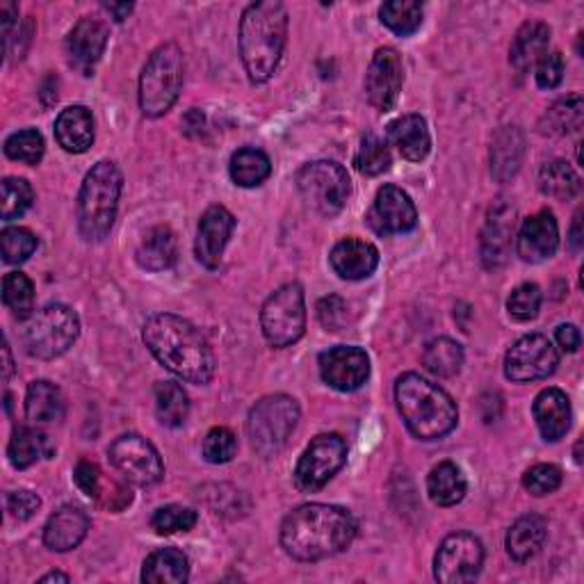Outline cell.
<instances>
[{"instance_id":"6da1fadb","label":"cell","mask_w":584,"mask_h":584,"mask_svg":"<svg viewBox=\"0 0 584 584\" xmlns=\"http://www.w3.org/2000/svg\"><path fill=\"white\" fill-rule=\"evenodd\" d=\"M354 514L339 505L311 503L290 512L281 523V548L298 562H320L343 553L356 536Z\"/></svg>"},{"instance_id":"7a4b0ae2","label":"cell","mask_w":584,"mask_h":584,"mask_svg":"<svg viewBox=\"0 0 584 584\" xmlns=\"http://www.w3.org/2000/svg\"><path fill=\"white\" fill-rule=\"evenodd\" d=\"M142 339L149 352L177 377L203 386L215 377V354L201 331L174 313H155L147 320Z\"/></svg>"},{"instance_id":"3957f363","label":"cell","mask_w":584,"mask_h":584,"mask_svg":"<svg viewBox=\"0 0 584 584\" xmlns=\"http://www.w3.org/2000/svg\"><path fill=\"white\" fill-rule=\"evenodd\" d=\"M288 41V10L276 0L252 3L240 19L238 44L244 71L254 85L268 82L283 56Z\"/></svg>"},{"instance_id":"277c9868","label":"cell","mask_w":584,"mask_h":584,"mask_svg":"<svg viewBox=\"0 0 584 584\" xmlns=\"http://www.w3.org/2000/svg\"><path fill=\"white\" fill-rule=\"evenodd\" d=\"M395 402L406 430L421 441H439L459 423L456 402L419 372H404L395 382Z\"/></svg>"},{"instance_id":"5b68a950","label":"cell","mask_w":584,"mask_h":584,"mask_svg":"<svg viewBox=\"0 0 584 584\" xmlns=\"http://www.w3.org/2000/svg\"><path fill=\"white\" fill-rule=\"evenodd\" d=\"M123 188V177L117 162L101 160L88 172L78 194V231L88 242H101L110 235L119 197Z\"/></svg>"},{"instance_id":"8992f818","label":"cell","mask_w":584,"mask_h":584,"mask_svg":"<svg viewBox=\"0 0 584 584\" xmlns=\"http://www.w3.org/2000/svg\"><path fill=\"white\" fill-rule=\"evenodd\" d=\"M80 320L64 304H49L19 322V343L23 352L39 361H53L69 352L78 341Z\"/></svg>"},{"instance_id":"52a82bcc","label":"cell","mask_w":584,"mask_h":584,"mask_svg":"<svg viewBox=\"0 0 584 584\" xmlns=\"http://www.w3.org/2000/svg\"><path fill=\"white\" fill-rule=\"evenodd\" d=\"M185 58L177 41L158 47L140 75V108L144 117H162L174 108L183 90Z\"/></svg>"},{"instance_id":"ba28073f","label":"cell","mask_w":584,"mask_h":584,"mask_svg":"<svg viewBox=\"0 0 584 584\" xmlns=\"http://www.w3.org/2000/svg\"><path fill=\"white\" fill-rule=\"evenodd\" d=\"M300 404L295 397L276 393L259 400L246 419V434L261 456H274L285 445L300 423Z\"/></svg>"},{"instance_id":"9c48e42d","label":"cell","mask_w":584,"mask_h":584,"mask_svg":"<svg viewBox=\"0 0 584 584\" xmlns=\"http://www.w3.org/2000/svg\"><path fill=\"white\" fill-rule=\"evenodd\" d=\"M304 203L322 218L339 215L352 194V181L343 164L315 160L304 164L295 177Z\"/></svg>"},{"instance_id":"30bf717a","label":"cell","mask_w":584,"mask_h":584,"mask_svg":"<svg viewBox=\"0 0 584 584\" xmlns=\"http://www.w3.org/2000/svg\"><path fill=\"white\" fill-rule=\"evenodd\" d=\"M261 329L265 341L276 348L295 345L306 329V302L300 283H285L274 290L261 309Z\"/></svg>"},{"instance_id":"8fae6325","label":"cell","mask_w":584,"mask_h":584,"mask_svg":"<svg viewBox=\"0 0 584 584\" xmlns=\"http://www.w3.org/2000/svg\"><path fill=\"white\" fill-rule=\"evenodd\" d=\"M348 462V443L341 434L315 436L295 466V486L302 493L322 491Z\"/></svg>"},{"instance_id":"7c38bea8","label":"cell","mask_w":584,"mask_h":584,"mask_svg":"<svg viewBox=\"0 0 584 584\" xmlns=\"http://www.w3.org/2000/svg\"><path fill=\"white\" fill-rule=\"evenodd\" d=\"M560 354L544 333H527L505 354V377L514 384L546 380L557 370Z\"/></svg>"},{"instance_id":"4fadbf2b","label":"cell","mask_w":584,"mask_h":584,"mask_svg":"<svg viewBox=\"0 0 584 584\" xmlns=\"http://www.w3.org/2000/svg\"><path fill=\"white\" fill-rule=\"evenodd\" d=\"M484 564L482 541L471 532H454L443 538L434 557V577L441 584L473 582Z\"/></svg>"},{"instance_id":"5bb4252c","label":"cell","mask_w":584,"mask_h":584,"mask_svg":"<svg viewBox=\"0 0 584 584\" xmlns=\"http://www.w3.org/2000/svg\"><path fill=\"white\" fill-rule=\"evenodd\" d=\"M112 466L135 486H153L164 477L158 450L140 434H123L108 450Z\"/></svg>"},{"instance_id":"9a60e30c","label":"cell","mask_w":584,"mask_h":584,"mask_svg":"<svg viewBox=\"0 0 584 584\" xmlns=\"http://www.w3.org/2000/svg\"><path fill=\"white\" fill-rule=\"evenodd\" d=\"M404 85V62L402 56L391 49H377L370 60L365 73V94L372 108L380 112H391L400 99Z\"/></svg>"},{"instance_id":"2e32d148","label":"cell","mask_w":584,"mask_h":584,"mask_svg":"<svg viewBox=\"0 0 584 584\" xmlns=\"http://www.w3.org/2000/svg\"><path fill=\"white\" fill-rule=\"evenodd\" d=\"M320 377L341 393L359 391L370 377V356L361 348L339 345L320 354Z\"/></svg>"},{"instance_id":"e0dca14e","label":"cell","mask_w":584,"mask_h":584,"mask_svg":"<svg viewBox=\"0 0 584 584\" xmlns=\"http://www.w3.org/2000/svg\"><path fill=\"white\" fill-rule=\"evenodd\" d=\"M365 220L374 233L395 235L415 229V224H419V211H415V203L402 188L384 185L380 188L377 197H374Z\"/></svg>"},{"instance_id":"ac0fdd59","label":"cell","mask_w":584,"mask_h":584,"mask_svg":"<svg viewBox=\"0 0 584 584\" xmlns=\"http://www.w3.org/2000/svg\"><path fill=\"white\" fill-rule=\"evenodd\" d=\"M108 26L99 19L82 17L67 37V62L82 75H92L108 47Z\"/></svg>"},{"instance_id":"d6986e66","label":"cell","mask_w":584,"mask_h":584,"mask_svg":"<svg viewBox=\"0 0 584 584\" xmlns=\"http://www.w3.org/2000/svg\"><path fill=\"white\" fill-rule=\"evenodd\" d=\"M233 231H235V218L226 211L224 205L208 208L199 220V231H197V242H194L197 261L208 270H218Z\"/></svg>"},{"instance_id":"ffe728a7","label":"cell","mask_w":584,"mask_h":584,"mask_svg":"<svg viewBox=\"0 0 584 584\" xmlns=\"http://www.w3.org/2000/svg\"><path fill=\"white\" fill-rule=\"evenodd\" d=\"M560 246V224L551 211L530 215L516 238V252L525 263H544L555 256Z\"/></svg>"},{"instance_id":"44dd1931","label":"cell","mask_w":584,"mask_h":584,"mask_svg":"<svg viewBox=\"0 0 584 584\" xmlns=\"http://www.w3.org/2000/svg\"><path fill=\"white\" fill-rule=\"evenodd\" d=\"M516 229V211L510 203H497L491 208L482 231V261L486 268L503 265Z\"/></svg>"},{"instance_id":"7402d4cb","label":"cell","mask_w":584,"mask_h":584,"mask_svg":"<svg viewBox=\"0 0 584 584\" xmlns=\"http://www.w3.org/2000/svg\"><path fill=\"white\" fill-rule=\"evenodd\" d=\"M329 263L341 279L345 281H361L372 276V272L380 265L377 246L367 240L345 238L331 249Z\"/></svg>"},{"instance_id":"603a6c76","label":"cell","mask_w":584,"mask_h":584,"mask_svg":"<svg viewBox=\"0 0 584 584\" xmlns=\"http://www.w3.org/2000/svg\"><path fill=\"white\" fill-rule=\"evenodd\" d=\"M532 413H534V423L546 441L557 443L566 436V432L571 430V419H573V411H571V402L566 397L564 391L560 389H544L532 404Z\"/></svg>"},{"instance_id":"cb8c5ba5","label":"cell","mask_w":584,"mask_h":584,"mask_svg":"<svg viewBox=\"0 0 584 584\" xmlns=\"http://www.w3.org/2000/svg\"><path fill=\"white\" fill-rule=\"evenodd\" d=\"M88 532L90 516L73 505H64L44 525V546L53 553H69L82 544Z\"/></svg>"},{"instance_id":"d4e9b609","label":"cell","mask_w":584,"mask_h":584,"mask_svg":"<svg viewBox=\"0 0 584 584\" xmlns=\"http://www.w3.org/2000/svg\"><path fill=\"white\" fill-rule=\"evenodd\" d=\"M389 142L409 162H423L430 155L432 138L427 121L421 114H402L389 127Z\"/></svg>"},{"instance_id":"484cf974","label":"cell","mask_w":584,"mask_h":584,"mask_svg":"<svg viewBox=\"0 0 584 584\" xmlns=\"http://www.w3.org/2000/svg\"><path fill=\"white\" fill-rule=\"evenodd\" d=\"M56 140L67 153H85L94 144V117L85 105H69L56 119Z\"/></svg>"},{"instance_id":"4316f807","label":"cell","mask_w":584,"mask_h":584,"mask_svg":"<svg viewBox=\"0 0 584 584\" xmlns=\"http://www.w3.org/2000/svg\"><path fill=\"white\" fill-rule=\"evenodd\" d=\"M551 44V28L544 21H527L518 28L512 49H510V62L518 73L532 71L538 60L548 53Z\"/></svg>"},{"instance_id":"83f0119b","label":"cell","mask_w":584,"mask_h":584,"mask_svg":"<svg viewBox=\"0 0 584 584\" xmlns=\"http://www.w3.org/2000/svg\"><path fill=\"white\" fill-rule=\"evenodd\" d=\"M177 256H179V242L174 231L167 224L149 229L135 252L138 265L147 272L170 270L177 263Z\"/></svg>"},{"instance_id":"f1b7e54d","label":"cell","mask_w":584,"mask_h":584,"mask_svg":"<svg viewBox=\"0 0 584 584\" xmlns=\"http://www.w3.org/2000/svg\"><path fill=\"white\" fill-rule=\"evenodd\" d=\"M525 155V138L516 127L500 129L491 144V174L495 181L507 183L521 170Z\"/></svg>"},{"instance_id":"f546056e","label":"cell","mask_w":584,"mask_h":584,"mask_svg":"<svg viewBox=\"0 0 584 584\" xmlns=\"http://www.w3.org/2000/svg\"><path fill=\"white\" fill-rule=\"evenodd\" d=\"M546 536H548V525L544 518L536 514L521 516L507 532V538H505L507 555L514 562L525 564L541 553V548H544L546 544Z\"/></svg>"},{"instance_id":"4dcf8cb0","label":"cell","mask_w":584,"mask_h":584,"mask_svg":"<svg viewBox=\"0 0 584 584\" xmlns=\"http://www.w3.org/2000/svg\"><path fill=\"white\" fill-rule=\"evenodd\" d=\"M26 415L32 425L60 423L64 419L62 391L47 380L32 382L26 393Z\"/></svg>"},{"instance_id":"1f68e13d","label":"cell","mask_w":584,"mask_h":584,"mask_svg":"<svg viewBox=\"0 0 584 584\" xmlns=\"http://www.w3.org/2000/svg\"><path fill=\"white\" fill-rule=\"evenodd\" d=\"M190 577V560L179 548H160L144 560L142 580L149 584H183Z\"/></svg>"},{"instance_id":"d6a6232c","label":"cell","mask_w":584,"mask_h":584,"mask_svg":"<svg viewBox=\"0 0 584 584\" xmlns=\"http://www.w3.org/2000/svg\"><path fill=\"white\" fill-rule=\"evenodd\" d=\"M466 477L456 464L452 462H441L439 466L432 469L427 477V493L430 500L439 507H454L462 503L466 497Z\"/></svg>"},{"instance_id":"836d02e7","label":"cell","mask_w":584,"mask_h":584,"mask_svg":"<svg viewBox=\"0 0 584 584\" xmlns=\"http://www.w3.org/2000/svg\"><path fill=\"white\" fill-rule=\"evenodd\" d=\"M229 172L235 185L240 188H259L263 185L272 174V162L270 155L256 147H244L238 149L231 155Z\"/></svg>"},{"instance_id":"e575fe53","label":"cell","mask_w":584,"mask_h":584,"mask_svg":"<svg viewBox=\"0 0 584 584\" xmlns=\"http://www.w3.org/2000/svg\"><path fill=\"white\" fill-rule=\"evenodd\" d=\"M51 454H53V447L49 443V436L34 427H17L8 445L10 464L17 471H26L34 466L39 459L51 456Z\"/></svg>"},{"instance_id":"d590c367","label":"cell","mask_w":584,"mask_h":584,"mask_svg":"<svg viewBox=\"0 0 584 584\" xmlns=\"http://www.w3.org/2000/svg\"><path fill=\"white\" fill-rule=\"evenodd\" d=\"M423 365L439 380H452L464 367V348L452 339H434L425 345Z\"/></svg>"},{"instance_id":"8d00e7d4","label":"cell","mask_w":584,"mask_h":584,"mask_svg":"<svg viewBox=\"0 0 584 584\" xmlns=\"http://www.w3.org/2000/svg\"><path fill=\"white\" fill-rule=\"evenodd\" d=\"M538 188L546 197L568 201V199L580 194L582 179L566 160H553V162H546L544 167H541Z\"/></svg>"},{"instance_id":"74e56055","label":"cell","mask_w":584,"mask_h":584,"mask_svg":"<svg viewBox=\"0 0 584 584\" xmlns=\"http://www.w3.org/2000/svg\"><path fill=\"white\" fill-rule=\"evenodd\" d=\"M155 415L164 427H181L190 415V397L177 382L155 384Z\"/></svg>"},{"instance_id":"f35d334b","label":"cell","mask_w":584,"mask_h":584,"mask_svg":"<svg viewBox=\"0 0 584 584\" xmlns=\"http://www.w3.org/2000/svg\"><path fill=\"white\" fill-rule=\"evenodd\" d=\"M584 119V103L580 94H571L566 99L555 101L544 119H541V133L546 135H568L573 131H580Z\"/></svg>"},{"instance_id":"ab89813d","label":"cell","mask_w":584,"mask_h":584,"mask_svg":"<svg viewBox=\"0 0 584 584\" xmlns=\"http://www.w3.org/2000/svg\"><path fill=\"white\" fill-rule=\"evenodd\" d=\"M391 162H393L391 149H389V142L384 138L374 135V133L363 135L361 147H359L356 158H354L356 170L363 177H382L384 172L391 170Z\"/></svg>"},{"instance_id":"60d3db41","label":"cell","mask_w":584,"mask_h":584,"mask_svg":"<svg viewBox=\"0 0 584 584\" xmlns=\"http://www.w3.org/2000/svg\"><path fill=\"white\" fill-rule=\"evenodd\" d=\"M423 6L413 3V0H391V3L382 6L380 17L391 32L409 37L423 26Z\"/></svg>"},{"instance_id":"b9f144b4","label":"cell","mask_w":584,"mask_h":584,"mask_svg":"<svg viewBox=\"0 0 584 584\" xmlns=\"http://www.w3.org/2000/svg\"><path fill=\"white\" fill-rule=\"evenodd\" d=\"M3 302L19 315V320L32 315L34 311V285L23 272H10L3 279Z\"/></svg>"},{"instance_id":"7bdbcfd3","label":"cell","mask_w":584,"mask_h":584,"mask_svg":"<svg viewBox=\"0 0 584 584\" xmlns=\"http://www.w3.org/2000/svg\"><path fill=\"white\" fill-rule=\"evenodd\" d=\"M37 235L23 226H8L0 233V254L8 265H21L37 252Z\"/></svg>"},{"instance_id":"ee69618b","label":"cell","mask_w":584,"mask_h":584,"mask_svg":"<svg viewBox=\"0 0 584 584\" xmlns=\"http://www.w3.org/2000/svg\"><path fill=\"white\" fill-rule=\"evenodd\" d=\"M44 151H47L44 135H41L37 129H23L6 140L8 158L23 164H39V160L44 158Z\"/></svg>"},{"instance_id":"f6af8a7d","label":"cell","mask_w":584,"mask_h":584,"mask_svg":"<svg viewBox=\"0 0 584 584\" xmlns=\"http://www.w3.org/2000/svg\"><path fill=\"white\" fill-rule=\"evenodd\" d=\"M34 201V192L26 179L8 177L3 181V211H0V218L3 222L19 220L21 215L28 213V208Z\"/></svg>"},{"instance_id":"bcb514c9","label":"cell","mask_w":584,"mask_h":584,"mask_svg":"<svg viewBox=\"0 0 584 584\" xmlns=\"http://www.w3.org/2000/svg\"><path fill=\"white\" fill-rule=\"evenodd\" d=\"M197 525V512L183 505H167L155 510L151 516V527L160 536H172L179 532H190Z\"/></svg>"},{"instance_id":"7dc6e473","label":"cell","mask_w":584,"mask_h":584,"mask_svg":"<svg viewBox=\"0 0 584 584\" xmlns=\"http://www.w3.org/2000/svg\"><path fill=\"white\" fill-rule=\"evenodd\" d=\"M201 452L208 464H229L238 452V436L229 427H215L205 434Z\"/></svg>"},{"instance_id":"c3c4849f","label":"cell","mask_w":584,"mask_h":584,"mask_svg":"<svg viewBox=\"0 0 584 584\" xmlns=\"http://www.w3.org/2000/svg\"><path fill=\"white\" fill-rule=\"evenodd\" d=\"M541 302H544V292L536 283H521L512 290L507 300V311L518 322H530L538 315Z\"/></svg>"},{"instance_id":"681fc988","label":"cell","mask_w":584,"mask_h":584,"mask_svg":"<svg viewBox=\"0 0 584 584\" xmlns=\"http://www.w3.org/2000/svg\"><path fill=\"white\" fill-rule=\"evenodd\" d=\"M562 471L555 464H536L530 471H525L523 475V486L527 493L536 495V497H544L555 493L562 486Z\"/></svg>"},{"instance_id":"f907efd6","label":"cell","mask_w":584,"mask_h":584,"mask_svg":"<svg viewBox=\"0 0 584 584\" xmlns=\"http://www.w3.org/2000/svg\"><path fill=\"white\" fill-rule=\"evenodd\" d=\"M534 78H536V85L541 90L560 88V82L564 80V58H562V53L553 51V53H546L544 58H541L538 64L534 67Z\"/></svg>"},{"instance_id":"816d5d0a","label":"cell","mask_w":584,"mask_h":584,"mask_svg":"<svg viewBox=\"0 0 584 584\" xmlns=\"http://www.w3.org/2000/svg\"><path fill=\"white\" fill-rule=\"evenodd\" d=\"M73 482L88 497H103V473L94 462H88V459L78 462L73 471Z\"/></svg>"},{"instance_id":"f5cc1de1","label":"cell","mask_w":584,"mask_h":584,"mask_svg":"<svg viewBox=\"0 0 584 584\" xmlns=\"http://www.w3.org/2000/svg\"><path fill=\"white\" fill-rule=\"evenodd\" d=\"M318 318L326 331H343L348 326V304L339 295H329L320 300Z\"/></svg>"},{"instance_id":"db71d44e","label":"cell","mask_w":584,"mask_h":584,"mask_svg":"<svg viewBox=\"0 0 584 584\" xmlns=\"http://www.w3.org/2000/svg\"><path fill=\"white\" fill-rule=\"evenodd\" d=\"M39 507H41L39 495L28 491V489H19V491H12L8 495V512L19 523L30 521L39 512Z\"/></svg>"},{"instance_id":"11a10c76","label":"cell","mask_w":584,"mask_h":584,"mask_svg":"<svg viewBox=\"0 0 584 584\" xmlns=\"http://www.w3.org/2000/svg\"><path fill=\"white\" fill-rule=\"evenodd\" d=\"M555 341H557V345H560L564 352L573 354V352L580 350V343H582L580 329H577L575 324H562V326L557 329V333H555Z\"/></svg>"},{"instance_id":"9f6ffc18","label":"cell","mask_w":584,"mask_h":584,"mask_svg":"<svg viewBox=\"0 0 584 584\" xmlns=\"http://www.w3.org/2000/svg\"><path fill=\"white\" fill-rule=\"evenodd\" d=\"M103 8L114 17V21L129 19V14L133 12V6H131V3H108V6H103Z\"/></svg>"},{"instance_id":"6f0895ef","label":"cell","mask_w":584,"mask_h":584,"mask_svg":"<svg viewBox=\"0 0 584 584\" xmlns=\"http://www.w3.org/2000/svg\"><path fill=\"white\" fill-rule=\"evenodd\" d=\"M580 218H582V213L575 215V222H573V229H571V244H573L575 252H577L580 244H582V238H580Z\"/></svg>"},{"instance_id":"680465c9","label":"cell","mask_w":584,"mask_h":584,"mask_svg":"<svg viewBox=\"0 0 584 584\" xmlns=\"http://www.w3.org/2000/svg\"><path fill=\"white\" fill-rule=\"evenodd\" d=\"M3 354H6V374H3V380L8 382L12 377V370H14V363H12V352H10V345L6 343L3 348Z\"/></svg>"},{"instance_id":"91938a15","label":"cell","mask_w":584,"mask_h":584,"mask_svg":"<svg viewBox=\"0 0 584 584\" xmlns=\"http://www.w3.org/2000/svg\"><path fill=\"white\" fill-rule=\"evenodd\" d=\"M39 582H69V575H64V573H49L44 577H39Z\"/></svg>"}]
</instances>
